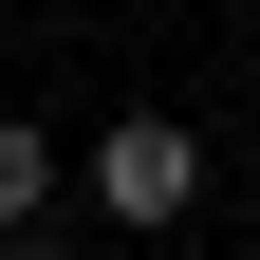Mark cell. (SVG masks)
Here are the masks:
<instances>
[{
    "label": "cell",
    "mask_w": 260,
    "mask_h": 260,
    "mask_svg": "<svg viewBox=\"0 0 260 260\" xmlns=\"http://www.w3.org/2000/svg\"><path fill=\"white\" fill-rule=\"evenodd\" d=\"M38 205H56V130L0 112V242H38Z\"/></svg>",
    "instance_id": "2"
},
{
    "label": "cell",
    "mask_w": 260,
    "mask_h": 260,
    "mask_svg": "<svg viewBox=\"0 0 260 260\" xmlns=\"http://www.w3.org/2000/svg\"><path fill=\"white\" fill-rule=\"evenodd\" d=\"M75 168H93V205H112L130 242H168V223L205 205V130H186V112H112V130L75 149Z\"/></svg>",
    "instance_id": "1"
}]
</instances>
